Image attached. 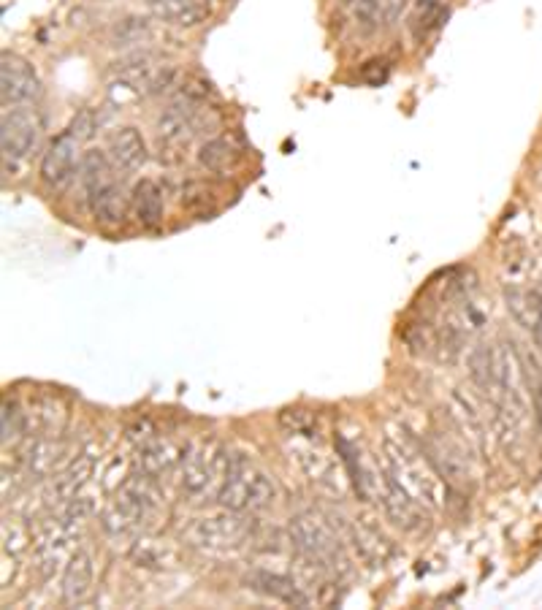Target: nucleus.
Returning <instances> with one entry per match:
<instances>
[{"label":"nucleus","mask_w":542,"mask_h":610,"mask_svg":"<svg viewBox=\"0 0 542 610\" xmlns=\"http://www.w3.org/2000/svg\"><path fill=\"white\" fill-rule=\"evenodd\" d=\"M163 507V494H160L158 483L150 475H133L117 488V497L106 510H103L101 524L106 535L114 540H136L144 535V529L150 521L160 516Z\"/></svg>","instance_id":"obj_1"},{"label":"nucleus","mask_w":542,"mask_h":610,"mask_svg":"<svg viewBox=\"0 0 542 610\" xmlns=\"http://www.w3.org/2000/svg\"><path fill=\"white\" fill-rule=\"evenodd\" d=\"M380 461H383L388 475H391L418 505H423L426 510L440 507V475L431 467L426 451H421L415 442H410L407 437H402V434H385Z\"/></svg>","instance_id":"obj_2"},{"label":"nucleus","mask_w":542,"mask_h":610,"mask_svg":"<svg viewBox=\"0 0 542 610\" xmlns=\"http://www.w3.org/2000/svg\"><path fill=\"white\" fill-rule=\"evenodd\" d=\"M217 502L236 513H261L277 502V486L263 467L242 453H228L223 486L217 491Z\"/></svg>","instance_id":"obj_3"},{"label":"nucleus","mask_w":542,"mask_h":610,"mask_svg":"<svg viewBox=\"0 0 542 610\" xmlns=\"http://www.w3.org/2000/svg\"><path fill=\"white\" fill-rule=\"evenodd\" d=\"M185 540L198 554L225 559V556L242 554L253 540V529L244 521L242 513L223 507V513L193 518L185 529Z\"/></svg>","instance_id":"obj_4"},{"label":"nucleus","mask_w":542,"mask_h":610,"mask_svg":"<svg viewBox=\"0 0 542 610\" xmlns=\"http://www.w3.org/2000/svg\"><path fill=\"white\" fill-rule=\"evenodd\" d=\"M288 535L290 545L318 570L334 575H342L347 570L345 545L337 532L328 526L326 518L318 513H299L296 518H290Z\"/></svg>","instance_id":"obj_5"},{"label":"nucleus","mask_w":542,"mask_h":610,"mask_svg":"<svg viewBox=\"0 0 542 610\" xmlns=\"http://www.w3.org/2000/svg\"><path fill=\"white\" fill-rule=\"evenodd\" d=\"M225 467H228V451L223 445L215 440H198L185 448L179 464V483L190 497H217V491L223 486Z\"/></svg>","instance_id":"obj_6"},{"label":"nucleus","mask_w":542,"mask_h":610,"mask_svg":"<svg viewBox=\"0 0 542 610\" xmlns=\"http://www.w3.org/2000/svg\"><path fill=\"white\" fill-rule=\"evenodd\" d=\"M41 139V117L33 109H6L3 122H0V150H3V163H19L30 152L36 150Z\"/></svg>","instance_id":"obj_7"},{"label":"nucleus","mask_w":542,"mask_h":610,"mask_svg":"<svg viewBox=\"0 0 542 610\" xmlns=\"http://www.w3.org/2000/svg\"><path fill=\"white\" fill-rule=\"evenodd\" d=\"M76 171H82L79 163V139L74 133L57 136L49 150L41 158V182L47 185L52 193H66L71 182L76 179Z\"/></svg>","instance_id":"obj_8"},{"label":"nucleus","mask_w":542,"mask_h":610,"mask_svg":"<svg viewBox=\"0 0 542 610\" xmlns=\"http://www.w3.org/2000/svg\"><path fill=\"white\" fill-rule=\"evenodd\" d=\"M41 95V79L25 57L3 52L0 60V98L3 106H22Z\"/></svg>","instance_id":"obj_9"},{"label":"nucleus","mask_w":542,"mask_h":610,"mask_svg":"<svg viewBox=\"0 0 542 610\" xmlns=\"http://www.w3.org/2000/svg\"><path fill=\"white\" fill-rule=\"evenodd\" d=\"M423 451L429 456L431 467L437 470V475H440L448 486L458 488V491H469V488H472V470H469L464 448H461L458 442H453L450 437H445V434H434V437L423 445Z\"/></svg>","instance_id":"obj_10"},{"label":"nucleus","mask_w":542,"mask_h":610,"mask_svg":"<svg viewBox=\"0 0 542 610\" xmlns=\"http://www.w3.org/2000/svg\"><path fill=\"white\" fill-rule=\"evenodd\" d=\"M71 543H74V535H71V521H49L47 526H41L33 537V556H36L38 570L44 578L55 573L60 564H66L71 559Z\"/></svg>","instance_id":"obj_11"},{"label":"nucleus","mask_w":542,"mask_h":610,"mask_svg":"<svg viewBox=\"0 0 542 610\" xmlns=\"http://www.w3.org/2000/svg\"><path fill=\"white\" fill-rule=\"evenodd\" d=\"M293 453H296V461H299L304 475H307L315 486L323 488V491H331V494H342V472L337 470L334 456H331L326 448H320L318 440L301 437V440H296V445H293Z\"/></svg>","instance_id":"obj_12"},{"label":"nucleus","mask_w":542,"mask_h":610,"mask_svg":"<svg viewBox=\"0 0 542 610\" xmlns=\"http://www.w3.org/2000/svg\"><path fill=\"white\" fill-rule=\"evenodd\" d=\"M120 76L133 87V90H141V93H160L163 87H169V82L174 79V68L166 66L158 55L152 52H136L133 57H128L120 66Z\"/></svg>","instance_id":"obj_13"},{"label":"nucleus","mask_w":542,"mask_h":610,"mask_svg":"<svg viewBox=\"0 0 542 610\" xmlns=\"http://www.w3.org/2000/svg\"><path fill=\"white\" fill-rule=\"evenodd\" d=\"M182 456H185V451L179 448L177 442L158 437V434H150L147 440L136 442L139 472H144V475H150L155 480L169 475L171 470H177L179 464H182Z\"/></svg>","instance_id":"obj_14"},{"label":"nucleus","mask_w":542,"mask_h":610,"mask_svg":"<svg viewBox=\"0 0 542 610\" xmlns=\"http://www.w3.org/2000/svg\"><path fill=\"white\" fill-rule=\"evenodd\" d=\"M93 475L95 456L93 453H79L76 459L68 461L66 467L55 475V483H52V502L63 507L68 505V502H74V499H82Z\"/></svg>","instance_id":"obj_15"},{"label":"nucleus","mask_w":542,"mask_h":610,"mask_svg":"<svg viewBox=\"0 0 542 610\" xmlns=\"http://www.w3.org/2000/svg\"><path fill=\"white\" fill-rule=\"evenodd\" d=\"M247 586L255 589L263 597L269 600H277L282 605H293V608H309L312 605V597H309L299 583L288 578L282 573H271V570H253L247 575Z\"/></svg>","instance_id":"obj_16"},{"label":"nucleus","mask_w":542,"mask_h":610,"mask_svg":"<svg viewBox=\"0 0 542 610\" xmlns=\"http://www.w3.org/2000/svg\"><path fill=\"white\" fill-rule=\"evenodd\" d=\"M128 559L141 570H152V573H169L179 567V551L166 540H155V537L139 535L128 548Z\"/></svg>","instance_id":"obj_17"},{"label":"nucleus","mask_w":542,"mask_h":610,"mask_svg":"<svg viewBox=\"0 0 542 610\" xmlns=\"http://www.w3.org/2000/svg\"><path fill=\"white\" fill-rule=\"evenodd\" d=\"M93 578H95V567H93V556L87 551H74L71 559L63 567V602L68 605H79L85 602L93 592Z\"/></svg>","instance_id":"obj_18"},{"label":"nucleus","mask_w":542,"mask_h":610,"mask_svg":"<svg viewBox=\"0 0 542 610\" xmlns=\"http://www.w3.org/2000/svg\"><path fill=\"white\" fill-rule=\"evenodd\" d=\"M215 0H152L155 17L179 28H193L209 19Z\"/></svg>","instance_id":"obj_19"},{"label":"nucleus","mask_w":542,"mask_h":610,"mask_svg":"<svg viewBox=\"0 0 542 610\" xmlns=\"http://www.w3.org/2000/svg\"><path fill=\"white\" fill-rule=\"evenodd\" d=\"M109 155H112L114 166L122 171H136L147 163V144L136 128L125 125L117 128L109 139Z\"/></svg>","instance_id":"obj_20"},{"label":"nucleus","mask_w":542,"mask_h":610,"mask_svg":"<svg viewBox=\"0 0 542 610\" xmlns=\"http://www.w3.org/2000/svg\"><path fill=\"white\" fill-rule=\"evenodd\" d=\"M63 453L66 448L57 442V437H49V434H41L38 440H30L28 448H25V470L36 478H52V472L63 464Z\"/></svg>","instance_id":"obj_21"},{"label":"nucleus","mask_w":542,"mask_h":610,"mask_svg":"<svg viewBox=\"0 0 542 610\" xmlns=\"http://www.w3.org/2000/svg\"><path fill=\"white\" fill-rule=\"evenodd\" d=\"M198 128L196 109H190L187 104H171L166 112L160 114L158 120V133L160 139L174 147H182L187 141L193 139V133Z\"/></svg>","instance_id":"obj_22"},{"label":"nucleus","mask_w":542,"mask_h":610,"mask_svg":"<svg viewBox=\"0 0 542 610\" xmlns=\"http://www.w3.org/2000/svg\"><path fill=\"white\" fill-rule=\"evenodd\" d=\"M450 421H453L456 432L464 437L467 445H472L477 451L486 448L483 421H480V415H477V410L472 407V402H469L464 394H458V391H453V396H450Z\"/></svg>","instance_id":"obj_23"},{"label":"nucleus","mask_w":542,"mask_h":610,"mask_svg":"<svg viewBox=\"0 0 542 610\" xmlns=\"http://www.w3.org/2000/svg\"><path fill=\"white\" fill-rule=\"evenodd\" d=\"M90 212L101 223V226H122L128 217V196L122 193L117 182H112L109 188L98 190L93 196H87Z\"/></svg>","instance_id":"obj_24"},{"label":"nucleus","mask_w":542,"mask_h":610,"mask_svg":"<svg viewBox=\"0 0 542 610\" xmlns=\"http://www.w3.org/2000/svg\"><path fill=\"white\" fill-rule=\"evenodd\" d=\"M507 301V312L513 315V320L518 326H524L526 331H537V326L542 323V293L540 291H529V288H507L505 291Z\"/></svg>","instance_id":"obj_25"},{"label":"nucleus","mask_w":542,"mask_h":610,"mask_svg":"<svg viewBox=\"0 0 542 610\" xmlns=\"http://www.w3.org/2000/svg\"><path fill=\"white\" fill-rule=\"evenodd\" d=\"M131 207L141 226L155 228L163 220V190L155 179H141L131 193Z\"/></svg>","instance_id":"obj_26"},{"label":"nucleus","mask_w":542,"mask_h":610,"mask_svg":"<svg viewBox=\"0 0 542 610\" xmlns=\"http://www.w3.org/2000/svg\"><path fill=\"white\" fill-rule=\"evenodd\" d=\"M350 540H353V548H356L358 554L364 556L369 564H383L388 556L393 554L391 543L385 540L374 526H366V524H353L350 529Z\"/></svg>","instance_id":"obj_27"},{"label":"nucleus","mask_w":542,"mask_h":610,"mask_svg":"<svg viewBox=\"0 0 542 610\" xmlns=\"http://www.w3.org/2000/svg\"><path fill=\"white\" fill-rule=\"evenodd\" d=\"M404 0H356V19L366 33H374L399 17Z\"/></svg>","instance_id":"obj_28"},{"label":"nucleus","mask_w":542,"mask_h":610,"mask_svg":"<svg viewBox=\"0 0 542 610\" xmlns=\"http://www.w3.org/2000/svg\"><path fill=\"white\" fill-rule=\"evenodd\" d=\"M82 182H85L87 196H93L98 190L112 185L114 182L112 166H109V160H106L103 152L98 150L85 152V158H82Z\"/></svg>","instance_id":"obj_29"},{"label":"nucleus","mask_w":542,"mask_h":610,"mask_svg":"<svg viewBox=\"0 0 542 610\" xmlns=\"http://www.w3.org/2000/svg\"><path fill=\"white\" fill-rule=\"evenodd\" d=\"M198 160H201V166L209 171H215V174H223V171L234 169V163L239 160V152L234 150V144L225 139H212L206 141L204 147H201V152H198Z\"/></svg>","instance_id":"obj_30"},{"label":"nucleus","mask_w":542,"mask_h":610,"mask_svg":"<svg viewBox=\"0 0 542 610\" xmlns=\"http://www.w3.org/2000/svg\"><path fill=\"white\" fill-rule=\"evenodd\" d=\"M282 426L288 429V434H296V437H312L318 440V418L307 410H285L280 415Z\"/></svg>","instance_id":"obj_31"},{"label":"nucleus","mask_w":542,"mask_h":610,"mask_svg":"<svg viewBox=\"0 0 542 610\" xmlns=\"http://www.w3.org/2000/svg\"><path fill=\"white\" fill-rule=\"evenodd\" d=\"M0 423H3V445H9V442H17L22 440V434H25V413H22V407H19L17 402H3V415H0Z\"/></svg>","instance_id":"obj_32"},{"label":"nucleus","mask_w":542,"mask_h":610,"mask_svg":"<svg viewBox=\"0 0 542 610\" xmlns=\"http://www.w3.org/2000/svg\"><path fill=\"white\" fill-rule=\"evenodd\" d=\"M30 543H33V537L28 535V529L22 524H17V521H3V551L11 556L22 554V551H28Z\"/></svg>","instance_id":"obj_33"},{"label":"nucleus","mask_w":542,"mask_h":610,"mask_svg":"<svg viewBox=\"0 0 542 610\" xmlns=\"http://www.w3.org/2000/svg\"><path fill=\"white\" fill-rule=\"evenodd\" d=\"M442 19V3L440 0H418V9L412 14V25L415 30H431L434 25H440Z\"/></svg>","instance_id":"obj_34"}]
</instances>
